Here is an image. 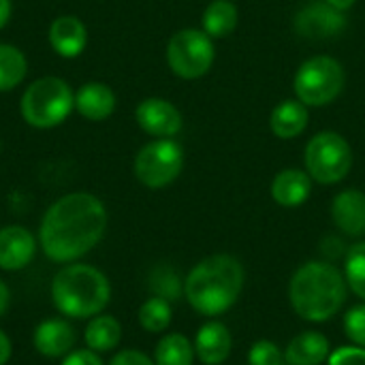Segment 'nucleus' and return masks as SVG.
<instances>
[{"label": "nucleus", "mask_w": 365, "mask_h": 365, "mask_svg": "<svg viewBox=\"0 0 365 365\" xmlns=\"http://www.w3.org/2000/svg\"><path fill=\"white\" fill-rule=\"evenodd\" d=\"M107 229V210L90 192H71L58 199L41 220V248L58 263L75 261L90 252Z\"/></svg>", "instance_id": "nucleus-1"}, {"label": "nucleus", "mask_w": 365, "mask_h": 365, "mask_svg": "<svg viewBox=\"0 0 365 365\" xmlns=\"http://www.w3.org/2000/svg\"><path fill=\"white\" fill-rule=\"evenodd\" d=\"M272 133L280 139H295L299 137L308 126V105L297 101H284L280 103L269 118Z\"/></svg>", "instance_id": "nucleus-20"}, {"label": "nucleus", "mask_w": 365, "mask_h": 365, "mask_svg": "<svg viewBox=\"0 0 365 365\" xmlns=\"http://www.w3.org/2000/svg\"><path fill=\"white\" fill-rule=\"evenodd\" d=\"M167 62L182 79H199L214 64V43L203 30L186 28L171 36L167 45Z\"/></svg>", "instance_id": "nucleus-8"}, {"label": "nucleus", "mask_w": 365, "mask_h": 365, "mask_svg": "<svg viewBox=\"0 0 365 365\" xmlns=\"http://www.w3.org/2000/svg\"><path fill=\"white\" fill-rule=\"evenodd\" d=\"M325 2H327V4H331L334 9H338V11H342V13H344V11H346V9H351L357 0H325Z\"/></svg>", "instance_id": "nucleus-36"}, {"label": "nucleus", "mask_w": 365, "mask_h": 365, "mask_svg": "<svg viewBox=\"0 0 365 365\" xmlns=\"http://www.w3.org/2000/svg\"><path fill=\"white\" fill-rule=\"evenodd\" d=\"M11 359V340L4 331H0V365H4Z\"/></svg>", "instance_id": "nucleus-33"}, {"label": "nucleus", "mask_w": 365, "mask_h": 365, "mask_svg": "<svg viewBox=\"0 0 365 365\" xmlns=\"http://www.w3.org/2000/svg\"><path fill=\"white\" fill-rule=\"evenodd\" d=\"M248 365H287L284 351H280L269 340H259L250 346Z\"/></svg>", "instance_id": "nucleus-28"}, {"label": "nucleus", "mask_w": 365, "mask_h": 365, "mask_svg": "<svg viewBox=\"0 0 365 365\" xmlns=\"http://www.w3.org/2000/svg\"><path fill=\"white\" fill-rule=\"evenodd\" d=\"M344 278L349 289L365 302V242L349 248L344 261Z\"/></svg>", "instance_id": "nucleus-26"}, {"label": "nucleus", "mask_w": 365, "mask_h": 365, "mask_svg": "<svg viewBox=\"0 0 365 365\" xmlns=\"http://www.w3.org/2000/svg\"><path fill=\"white\" fill-rule=\"evenodd\" d=\"M86 344L90 351L94 353H109L113 351L118 344H120V338H122V327L120 323L113 319V317H94L88 327H86Z\"/></svg>", "instance_id": "nucleus-21"}, {"label": "nucleus", "mask_w": 365, "mask_h": 365, "mask_svg": "<svg viewBox=\"0 0 365 365\" xmlns=\"http://www.w3.org/2000/svg\"><path fill=\"white\" fill-rule=\"evenodd\" d=\"M244 265L231 255H212L197 263L184 282L188 304L203 317H220L240 299Z\"/></svg>", "instance_id": "nucleus-2"}, {"label": "nucleus", "mask_w": 365, "mask_h": 365, "mask_svg": "<svg viewBox=\"0 0 365 365\" xmlns=\"http://www.w3.org/2000/svg\"><path fill=\"white\" fill-rule=\"evenodd\" d=\"M9 299H11V293H9L6 284L0 280V314L6 310V306H9Z\"/></svg>", "instance_id": "nucleus-35"}, {"label": "nucleus", "mask_w": 365, "mask_h": 365, "mask_svg": "<svg viewBox=\"0 0 365 365\" xmlns=\"http://www.w3.org/2000/svg\"><path fill=\"white\" fill-rule=\"evenodd\" d=\"M88 43V30L75 15L56 17L49 26V45L62 58H77Z\"/></svg>", "instance_id": "nucleus-15"}, {"label": "nucleus", "mask_w": 365, "mask_h": 365, "mask_svg": "<svg viewBox=\"0 0 365 365\" xmlns=\"http://www.w3.org/2000/svg\"><path fill=\"white\" fill-rule=\"evenodd\" d=\"M75 346V329L60 319L43 321L34 331V349L49 359L66 357Z\"/></svg>", "instance_id": "nucleus-16"}, {"label": "nucleus", "mask_w": 365, "mask_h": 365, "mask_svg": "<svg viewBox=\"0 0 365 365\" xmlns=\"http://www.w3.org/2000/svg\"><path fill=\"white\" fill-rule=\"evenodd\" d=\"M327 365H365V349L364 346H342L329 355Z\"/></svg>", "instance_id": "nucleus-30"}, {"label": "nucleus", "mask_w": 365, "mask_h": 365, "mask_svg": "<svg viewBox=\"0 0 365 365\" xmlns=\"http://www.w3.org/2000/svg\"><path fill=\"white\" fill-rule=\"evenodd\" d=\"M137 124L152 137L169 139L182 130V113L165 98H145L135 111Z\"/></svg>", "instance_id": "nucleus-10"}, {"label": "nucleus", "mask_w": 365, "mask_h": 365, "mask_svg": "<svg viewBox=\"0 0 365 365\" xmlns=\"http://www.w3.org/2000/svg\"><path fill=\"white\" fill-rule=\"evenodd\" d=\"M346 81L344 68L336 58L314 56L306 60L293 79L297 98L308 107H325L338 98Z\"/></svg>", "instance_id": "nucleus-6"}, {"label": "nucleus", "mask_w": 365, "mask_h": 365, "mask_svg": "<svg viewBox=\"0 0 365 365\" xmlns=\"http://www.w3.org/2000/svg\"><path fill=\"white\" fill-rule=\"evenodd\" d=\"M36 252V242L26 227L11 225L0 229V269H24Z\"/></svg>", "instance_id": "nucleus-12"}, {"label": "nucleus", "mask_w": 365, "mask_h": 365, "mask_svg": "<svg viewBox=\"0 0 365 365\" xmlns=\"http://www.w3.org/2000/svg\"><path fill=\"white\" fill-rule=\"evenodd\" d=\"M62 365H103V361H101L98 353L88 349V351H71L64 357Z\"/></svg>", "instance_id": "nucleus-31"}, {"label": "nucleus", "mask_w": 365, "mask_h": 365, "mask_svg": "<svg viewBox=\"0 0 365 365\" xmlns=\"http://www.w3.org/2000/svg\"><path fill=\"white\" fill-rule=\"evenodd\" d=\"M331 218L342 233L351 237L365 235V192L349 188L336 195L331 203Z\"/></svg>", "instance_id": "nucleus-14"}, {"label": "nucleus", "mask_w": 365, "mask_h": 365, "mask_svg": "<svg viewBox=\"0 0 365 365\" xmlns=\"http://www.w3.org/2000/svg\"><path fill=\"white\" fill-rule=\"evenodd\" d=\"M195 361V346L182 334H167L160 338L154 351L156 365H192Z\"/></svg>", "instance_id": "nucleus-23"}, {"label": "nucleus", "mask_w": 365, "mask_h": 365, "mask_svg": "<svg viewBox=\"0 0 365 365\" xmlns=\"http://www.w3.org/2000/svg\"><path fill=\"white\" fill-rule=\"evenodd\" d=\"M26 73H28L26 56L17 47L9 43H0V92H9L15 86H19Z\"/></svg>", "instance_id": "nucleus-24"}, {"label": "nucleus", "mask_w": 365, "mask_h": 365, "mask_svg": "<svg viewBox=\"0 0 365 365\" xmlns=\"http://www.w3.org/2000/svg\"><path fill=\"white\" fill-rule=\"evenodd\" d=\"M329 340L319 331H304L295 336L287 351V365H321L325 359H329Z\"/></svg>", "instance_id": "nucleus-19"}, {"label": "nucleus", "mask_w": 365, "mask_h": 365, "mask_svg": "<svg viewBox=\"0 0 365 365\" xmlns=\"http://www.w3.org/2000/svg\"><path fill=\"white\" fill-rule=\"evenodd\" d=\"M237 26V6L231 0H214L203 13V32L212 38L229 36Z\"/></svg>", "instance_id": "nucleus-22"}, {"label": "nucleus", "mask_w": 365, "mask_h": 365, "mask_svg": "<svg viewBox=\"0 0 365 365\" xmlns=\"http://www.w3.org/2000/svg\"><path fill=\"white\" fill-rule=\"evenodd\" d=\"M344 331H346V338L355 346H364L365 349V304L353 306L346 312V317H344Z\"/></svg>", "instance_id": "nucleus-29"}, {"label": "nucleus", "mask_w": 365, "mask_h": 365, "mask_svg": "<svg viewBox=\"0 0 365 365\" xmlns=\"http://www.w3.org/2000/svg\"><path fill=\"white\" fill-rule=\"evenodd\" d=\"M111 287L103 272L92 265H68L60 269L51 282V299L56 308L73 319H90L101 314L109 304Z\"/></svg>", "instance_id": "nucleus-4"}, {"label": "nucleus", "mask_w": 365, "mask_h": 365, "mask_svg": "<svg viewBox=\"0 0 365 365\" xmlns=\"http://www.w3.org/2000/svg\"><path fill=\"white\" fill-rule=\"evenodd\" d=\"M184 167V152L173 139H156L143 145L135 158V175L148 188H165Z\"/></svg>", "instance_id": "nucleus-9"}, {"label": "nucleus", "mask_w": 365, "mask_h": 365, "mask_svg": "<svg viewBox=\"0 0 365 365\" xmlns=\"http://www.w3.org/2000/svg\"><path fill=\"white\" fill-rule=\"evenodd\" d=\"M171 306L167 299L152 297L139 308V323L150 334H163L171 325Z\"/></svg>", "instance_id": "nucleus-25"}, {"label": "nucleus", "mask_w": 365, "mask_h": 365, "mask_svg": "<svg viewBox=\"0 0 365 365\" xmlns=\"http://www.w3.org/2000/svg\"><path fill=\"white\" fill-rule=\"evenodd\" d=\"M11 17V0H0V28L6 26Z\"/></svg>", "instance_id": "nucleus-34"}, {"label": "nucleus", "mask_w": 365, "mask_h": 365, "mask_svg": "<svg viewBox=\"0 0 365 365\" xmlns=\"http://www.w3.org/2000/svg\"><path fill=\"white\" fill-rule=\"evenodd\" d=\"M233 349V338L227 325L218 321L205 323L195 338V355L205 365H222Z\"/></svg>", "instance_id": "nucleus-13"}, {"label": "nucleus", "mask_w": 365, "mask_h": 365, "mask_svg": "<svg viewBox=\"0 0 365 365\" xmlns=\"http://www.w3.org/2000/svg\"><path fill=\"white\" fill-rule=\"evenodd\" d=\"M150 289L154 291V297H160V299H167V302L180 299V295L184 291L180 276L167 265H160L150 274Z\"/></svg>", "instance_id": "nucleus-27"}, {"label": "nucleus", "mask_w": 365, "mask_h": 365, "mask_svg": "<svg viewBox=\"0 0 365 365\" xmlns=\"http://www.w3.org/2000/svg\"><path fill=\"white\" fill-rule=\"evenodd\" d=\"M312 190V178L299 169H284L274 178L272 197L282 207H299L308 201Z\"/></svg>", "instance_id": "nucleus-18"}, {"label": "nucleus", "mask_w": 365, "mask_h": 365, "mask_svg": "<svg viewBox=\"0 0 365 365\" xmlns=\"http://www.w3.org/2000/svg\"><path fill=\"white\" fill-rule=\"evenodd\" d=\"M304 160L308 175L314 182L338 184L349 175L353 167V150L342 135L323 130L308 141Z\"/></svg>", "instance_id": "nucleus-7"}, {"label": "nucleus", "mask_w": 365, "mask_h": 365, "mask_svg": "<svg viewBox=\"0 0 365 365\" xmlns=\"http://www.w3.org/2000/svg\"><path fill=\"white\" fill-rule=\"evenodd\" d=\"M349 284L344 274L325 261L302 265L289 284V299L297 317L310 323H325L336 317L346 302Z\"/></svg>", "instance_id": "nucleus-3"}, {"label": "nucleus", "mask_w": 365, "mask_h": 365, "mask_svg": "<svg viewBox=\"0 0 365 365\" xmlns=\"http://www.w3.org/2000/svg\"><path fill=\"white\" fill-rule=\"evenodd\" d=\"M21 118L34 128H53L62 124L75 107L71 86L60 77H41L21 94Z\"/></svg>", "instance_id": "nucleus-5"}, {"label": "nucleus", "mask_w": 365, "mask_h": 365, "mask_svg": "<svg viewBox=\"0 0 365 365\" xmlns=\"http://www.w3.org/2000/svg\"><path fill=\"white\" fill-rule=\"evenodd\" d=\"M75 109L90 122L107 120L115 109V94L107 83L90 81L75 92Z\"/></svg>", "instance_id": "nucleus-17"}, {"label": "nucleus", "mask_w": 365, "mask_h": 365, "mask_svg": "<svg viewBox=\"0 0 365 365\" xmlns=\"http://www.w3.org/2000/svg\"><path fill=\"white\" fill-rule=\"evenodd\" d=\"M109 365H156L148 355L139 353V351H122L118 353Z\"/></svg>", "instance_id": "nucleus-32"}, {"label": "nucleus", "mask_w": 365, "mask_h": 365, "mask_svg": "<svg viewBox=\"0 0 365 365\" xmlns=\"http://www.w3.org/2000/svg\"><path fill=\"white\" fill-rule=\"evenodd\" d=\"M346 26V19L342 11L334 9L327 2H312L306 9L299 11L295 19V28L302 32V36L308 38H329L338 34Z\"/></svg>", "instance_id": "nucleus-11"}]
</instances>
